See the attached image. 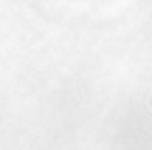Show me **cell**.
Segmentation results:
<instances>
[]
</instances>
